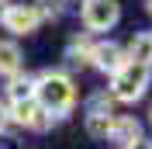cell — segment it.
Returning a JSON list of instances; mask_svg holds the SVG:
<instances>
[{"label": "cell", "mask_w": 152, "mask_h": 149, "mask_svg": "<svg viewBox=\"0 0 152 149\" xmlns=\"http://www.w3.org/2000/svg\"><path fill=\"white\" fill-rule=\"evenodd\" d=\"M35 101L45 108L52 118H66L76 108V87L66 73L59 69H45L42 76H35Z\"/></svg>", "instance_id": "6da1fadb"}, {"label": "cell", "mask_w": 152, "mask_h": 149, "mask_svg": "<svg viewBox=\"0 0 152 149\" xmlns=\"http://www.w3.org/2000/svg\"><path fill=\"white\" fill-rule=\"evenodd\" d=\"M149 80H152V69L149 66H138V63H124L118 73L111 76V97L121 104H135L149 90Z\"/></svg>", "instance_id": "7a4b0ae2"}, {"label": "cell", "mask_w": 152, "mask_h": 149, "mask_svg": "<svg viewBox=\"0 0 152 149\" xmlns=\"http://www.w3.org/2000/svg\"><path fill=\"white\" fill-rule=\"evenodd\" d=\"M83 24L86 31H111L121 18V4L118 0H86L83 7Z\"/></svg>", "instance_id": "3957f363"}, {"label": "cell", "mask_w": 152, "mask_h": 149, "mask_svg": "<svg viewBox=\"0 0 152 149\" xmlns=\"http://www.w3.org/2000/svg\"><path fill=\"white\" fill-rule=\"evenodd\" d=\"M7 118L18 121V125H24V128H31V132H48L52 121H56L38 101H18V104H10V108H7Z\"/></svg>", "instance_id": "277c9868"}, {"label": "cell", "mask_w": 152, "mask_h": 149, "mask_svg": "<svg viewBox=\"0 0 152 149\" xmlns=\"http://www.w3.org/2000/svg\"><path fill=\"white\" fill-rule=\"evenodd\" d=\"M38 24H42V18H38V10L31 4H10L7 14H4V28L10 35H31Z\"/></svg>", "instance_id": "5b68a950"}, {"label": "cell", "mask_w": 152, "mask_h": 149, "mask_svg": "<svg viewBox=\"0 0 152 149\" xmlns=\"http://www.w3.org/2000/svg\"><path fill=\"white\" fill-rule=\"evenodd\" d=\"M90 63L100 69V73H118L124 63H128V56H124V49L118 45V42H100V45L90 49Z\"/></svg>", "instance_id": "8992f818"}, {"label": "cell", "mask_w": 152, "mask_h": 149, "mask_svg": "<svg viewBox=\"0 0 152 149\" xmlns=\"http://www.w3.org/2000/svg\"><path fill=\"white\" fill-rule=\"evenodd\" d=\"M107 139L118 142V146H132V142L142 139V125H138V118H132V114H114L111 118V128H107Z\"/></svg>", "instance_id": "52a82bcc"}, {"label": "cell", "mask_w": 152, "mask_h": 149, "mask_svg": "<svg viewBox=\"0 0 152 149\" xmlns=\"http://www.w3.org/2000/svg\"><path fill=\"white\" fill-rule=\"evenodd\" d=\"M128 63H138V66H149L152 69V31H142V35L132 38V45L124 49Z\"/></svg>", "instance_id": "ba28073f"}, {"label": "cell", "mask_w": 152, "mask_h": 149, "mask_svg": "<svg viewBox=\"0 0 152 149\" xmlns=\"http://www.w3.org/2000/svg\"><path fill=\"white\" fill-rule=\"evenodd\" d=\"M21 63H24V56H21L18 42H0V76H14L21 73Z\"/></svg>", "instance_id": "9c48e42d"}, {"label": "cell", "mask_w": 152, "mask_h": 149, "mask_svg": "<svg viewBox=\"0 0 152 149\" xmlns=\"http://www.w3.org/2000/svg\"><path fill=\"white\" fill-rule=\"evenodd\" d=\"M7 97H10V104H18V101H35V76L14 73V76H10V83H7Z\"/></svg>", "instance_id": "30bf717a"}, {"label": "cell", "mask_w": 152, "mask_h": 149, "mask_svg": "<svg viewBox=\"0 0 152 149\" xmlns=\"http://www.w3.org/2000/svg\"><path fill=\"white\" fill-rule=\"evenodd\" d=\"M90 42H86V35H76L73 42H69V49H66V59L73 66H83V63H90Z\"/></svg>", "instance_id": "8fae6325"}, {"label": "cell", "mask_w": 152, "mask_h": 149, "mask_svg": "<svg viewBox=\"0 0 152 149\" xmlns=\"http://www.w3.org/2000/svg\"><path fill=\"white\" fill-rule=\"evenodd\" d=\"M111 118H114V114H107V111H90V114H86V132H90L94 139H107Z\"/></svg>", "instance_id": "7c38bea8"}, {"label": "cell", "mask_w": 152, "mask_h": 149, "mask_svg": "<svg viewBox=\"0 0 152 149\" xmlns=\"http://www.w3.org/2000/svg\"><path fill=\"white\" fill-rule=\"evenodd\" d=\"M111 104H114L111 94H94V97H90V111H107L111 114Z\"/></svg>", "instance_id": "4fadbf2b"}, {"label": "cell", "mask_w": 152, "mask_h": 149, "mask_svg": "<svg viewBox=\"0 0 152 149\" xmlns=\"http://www.w3.org/2000/svg\"><path fill=\"white\" fill-rule=\"evenodd\" d=\"M124 149H152V142H149V139H145V135H142V139H138V142H132V146H124Z\"/></svg>", "instance_id": "5bb4252c"}, {"label": "cell", "mask_w": 152, "mask_h": 149, "mask_svg": "<svg viewBox=\"0 0 152 149\" xmlns=\"http://www.w3.org/2000/svg\"><path fill=\"white\" fill-rule=\"evenodd\" d=\"M7 125H10V118H7V108H4V104H0V132L7 128Z\"/></svg>", "instance_id": "9a60e30c"}, {"label": "cell", "mask_w": 152, "mask_h": 149, "mask_svg": "<svg viewBox=\"0 0 152 149\" xmlns=\"http://www.w3.org/2000/svg\"><path fill=\"white\" fill-rule=\"evenodd\" d=\"M7 7H10V0H0V21H4V14H7Z\"/></svg>", "instance_id": "2e32d148"}, {"label": "cell", "mask_w": 152, "mask_h": 149, "mask_svg": "<svg viewBox=\"0 0 152 149\" xmlns=\"http://www.w3.org/2000/svg\"><path fill=\"white\" fill-rule=\"evenodd\" d=\"M86 0H66V7H83Z\"/></svg>", "instance_id": "e0dca14e"}, {"label": "cell", "mask_w": 152, "mask_h": 149, "mask_svg": "<svg viewBox=\"0 0 152 149\" xmlns=\"http://www.w3.org/2000/svg\"><path fill=\"white\" fill-rule=\"evenodd\" d=\"M145 10H149V14H152V0H145Z\"/></svg>", "instance_id": "ac0fdd59"}, {"label": "cell", "mask_w": 152, "mask_h": 149, "mask_svg": "<svg viewBox=\"0 0 152 149\" xmlns=\"http://www.w3.org/2000/svg\"><path fill=\"white\" fill-rule=\"evenodd\" d=\"M149 114H152V111H149Z\"/></svg>", "instance_id": "d6986e66"}]
</instances>
